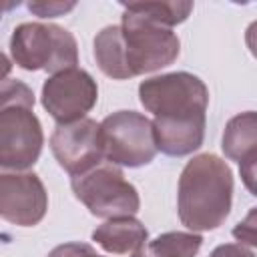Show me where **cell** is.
<instances>
[{
  "label": "cell",
  "mask_w": 257,
  "mask_h": 257,
  "mask_svg": "<svg viewBox=\"0 0 257 257\" xmlns=\"http://www.w3.org/2000/svg\"><path fill=\"white\" fill-rule=\"evenodd\" d=\"M10 70H12V60L0 50V82H4L8 78Z\"/></svg>",
  "instance_id": "18"
},
{
  "label": "cell",
  "mask_w": 257,
  "mask_h": 257,
  "mask_svg": "<svg viewBox=\"0 0 257 257\" xmlns=\"http://www.w3.org/2000/svg\"><path fill=\"white\" fill-rule=\"evenodd\" d=\"M12 60L24 70H46L56 74L74 68L78 62V44L72 32L58 24L22 22L12 30Z\"/></svg>",
  "instance_id": "5"
},
{
  "label": "cell",
  "mask_w": 257,
  "mask_h": 257,
  "mask_svg": "<svg viewBox=\"0 0 257 257\" xmlns=\"http://www.w3.org/2000/svg\"><path fill=\"white\" fill-rule=\"evenodd\" d=\"M203 245V237L199 233H185V231H169L153 241L147 243V247L159 255L165 257H195Z\"/></svg>",
  "instance_id": "14"
},
{
  "label": "cell",
  "mask_w": 257,
  "mask_h": 257,
  "mask_svg": "<svg viewBox=\"0 0 257 257\" xmlns=\"http://www.w3.org/2000/svg\"><path fill=\"white\" fill-rule=\"evenodd\" d=\"M50 149L58 165L70 177L90 171L104 159L98 122L86 116L68 124H58L50 137Z\"/></svg>",
  "instance_id": "10"
},
{
  "label": "cell",
  "mask_w": 257,
  "mask_h": 257,
  "mask_svg": "<svg viewBox=\"0 0 257 257\" xmlns=\"http://www.w3.org/2000/svg\"><path fill=\"white\" fill-rule=\"evenodd\" d=\"M209 257H255V253L243 243H225V245L215 247Z\"/></svg>",
  "instance_id": "17"
},
{
  "label": "cell",
  "mask_w": 257,
  "mask_h": 257,
  "mask_svg": "<svg viewBox=\"0 0 257 257\" xmlns=\"http://www.w3.org/2000/svg\"><path fill=\"white\" fill-rule=\"evenodd\" d=\"M48 209V193L34 171L0 167V217L18 227L38 225Z\"/></svg>",
  "instance_id": "9"
},
{
  "label": "cell",
  "mask_w": 257,
  "mask_h": 257,
  "mask_svg": "<svg viewBox=\"0 0 257 257\" xmlns=\"http://www.w3.org/2000/svg\"><path fill=\"white\" fill-rule=\"evenodd\" d=\"M42 106L58 122L68 124L84 118L98 100L96 80L82 68L60 70L42 84Z\"/></svg>",
  "instance_id": "8"
},
{
  "label": "cell",
  "mask_w": 257,
  "mask_h": 257,
  "mask_svg": "<svg viewBox=\"0 0 257 257\" xmlns=\"http://www.w3.org/2000/svg\"><path fill=\"white\" fill-rule=\"evenodd\" d=\"M147 227L135 217H114L104 221L92 231V241L106 253L124 255L135 253L147 245Z\"/></svg>",
  "instance_id": "12"
},
{
  "label": "cell",
  "mask_w": 257,
  "mask_h": 257,
  "mask_svg": "<svg viewBox=\"0 0 257 257\" xmlns=\"http://www.w3.org/2000/svg\"><path fill=\"white\" fill-rule=\"evenodd\" d=\"M233 203V173L229 165L203 153L187 161L179 177L177 211L181 223L197 231H213L225 223Z\"/></svg>",
  "instance_id": "3"
},
{
  "label": "cell",
  "mask_w": 257,
  "mask_h": 257,
  "mask_svg": "<svg viewBox=\"0 0 257 257\" xmlns=\"http://www.w3.org/2000/svg\"><path fill=\"white\" fill-rule=\"evenodd\" d=\"M139 100L153 112V137L157 151L169 157H185L197 151L205 139L209 88L191 72H167L139 84Z\"/></svg>",
  "instance_id": "1"
},
{
  "label": "cell",
  "mask_w": 257,
  "mask_h": 257,
  "mask_svg": "<svg viewBox=\"0 0 257 257\" xmlns=\"http://www.w3.org/2000/svg\"><path fill=\"white\" fill-rule=\"evenodd\" d=\"M32 88L16 78L0 82V167L28 171L42 153L44 133L34 114Z\"/></svg>",
  "instance_id": "4"
},
{
  "label": "cell",
  "mask_w": 257,
  "mask_h": 257,
  "mask_svg": "<svg viewBox=\"0 0 257 257\" xmlns=\"http://www.w3.org/2000/svg\"><path fill=\"white\" fill-rule=\"evenodd\" d=\"M131 257H165V255H159V253H155V251H151L147 245L145 247H141L139 251H135Z\"/></svg>",
  "instance_id": "19"
},
{
  "label": "cell",
  "mask_w": 257,
  "mask_h": 257,
  "mask_svg": "<svg viewBox=\"0 0 257 257\" xmlns=\"http://www.w3.org/2000/svg\"><path fill=\"white\" fill-rule=\"evenodd\" d=\"M102 157L116 167H145L157 155L151 120L137 110H116L100 124Z\"/></svg>",
  "instance_id": "7"
},
{
  "label": "cell",
  "mask_w": 257,
  "mask_h": 257,
  "mask_svg": "<svg viewBox=\"0 0 257 257\" xmlns=\"http://www.w3.org/2000/svg\"><path fill=\"white\" fill-rule=\"evenodd\" d=\"M74 197L94 215L102 219L133 217L141 209V197L116 165L100 163L90 171L72 177Z\"/></svg>",
  "instance_id": "6"
},
{
  "label": "cell",
  "mask_w": 257,
  "mask_h": 257,
  "mask_svg": "<svg viewBox=\"0 0 257 257\" xmlns=\"http://www.w3.org/2000/svg\"><path fill=\"white\" fill-rule=\"evenodd\" d=\"M124 10L143 14L163 26L173 28L175 24H181L189 18L191 10H193V2H181V0H173V2H131V4H120Z\"/></svg>",
  "instance_id": "13"
},
{
  "label": "cell",
  "mask_w": 257,
  "mask_h": 257,
  "mask_svg": "<svg viewBox=\"0 0 257 257\" xmlns=\"http://www.w3.org/2000/svg\"><path fill=\"white\" fill-rule=\"evenodd\" d=\"M179 50L181 42L169 26L131 10L118 26H104L94 36V60L116 80L161 70L177 60Z\"/></svg>",
  "instance_id": "2"
},
{
  "label": "cell",
  "mask_w": 257,
  "mask_h": 257,
  "mask_svg": "<svg viewBox=\"0 0 257 257\" xmlns=\"http://www.w3.org/2000/svg\"><path fill=\"white\" fill-rule=\"evenodd\" d=\"M76 2H28V10L40 18H54L70 12Z\"/></svg>",
  "instance_id": "15"
},
{
  "label": "cell",
  "mask_w": 257,
  "mask_h": 257,
  "mask_svg": "<svg viewBox=\"0 0 257 257\" xmlns=\"http://www.w3.org/2000/svg\"><path fill=\"white\" fill-rule=\"evenodd\" d=\"M20 2L16 0V2H0V20H2V14L6 12V10H12V8H16Z\"/></svg>",
  "instance_id": "20"
},
{
  "label": "cell",
  "mask_w": 257,
  "mask_h": 257,
  "mask_svg": "<svg viewBox=\"0 0 257 257\" xmlns=\"http://www.w3.org/2000/svg\"><path fill=\"white\" fill-rule=\"evenodd\" d=\"M223 153L239 163L241 177L251 193H255V163H257V114L253 110L233 116L223 133Z\"/></svg>",
  "instance_id": "11"
},
{
  "label": "cell",
  "mask_w": 257,
  "mask_h": 257,
  "mask_svg": "<svg viewBox=\"0 0 257 257\" xmlns=\"http://www.w3.org/2000/svg\"><path fill=\"white\" fill-rule=\"evenodd\" d=\"M48 257H102L94 251L92 245L88 243H62L58 247H54Z\"/></svg>",
  "instance_id": "16"
}]
</instances>
